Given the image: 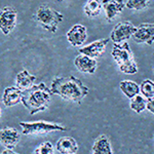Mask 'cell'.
Segmentation results:
<instances>
[{
    "instance_id": "5bb4252c",
    "label": "cell",
    "mask_w": 154,
    "mask_h": 154,
    "mask_svg": "<svg viewBox=\"0 0 154 154\" xmlns=\"http://www.w3.org/2000/svg\"><path fill=\"white\" fill-rule=\"evenodd\" d=\"M23 91L17 86H8L4 89L2 95V103L5 107H12L22 102Z\"/></svg>"
},
{
    "instance_id": "9c48e42d",
    "label": "cell",
    "mask_w": 154,
    "mask_h": 154,
    "mask_svg": "<svg viewBox=\"0 0 154 154\" xmlns=\"http://www.w3.org/2000/svg\"><path fill=\"white\" fill-rule=\"evenodd\" d=\"M88 38V30L81 24H75L67 32V40L74 48H79Z\"/></svg>"
},
{
    "instance_id": "603a6c76",
    "label": "cell",
    "mask_w": 154,
    "mask_h": 154,
    "mask_svg": "<svg viewBox=\"0 0 154 154\" xmlns=\"http://www.w3.org/2000/svg\"><path fill=\"white\" fill-rule=\"evenodd\" d=\"M36 154H54V146L51 142H43L35 149Z\"/></svg>"
},
{
    "instance_id": "ffe728a7",
    "label": "cell",
    "mask_w": 154,
    "mask_h": 154,
    "mask_svg": "<svg viewBox=\"0 0 154 154\" xmlns=\"http://www.w3.org/2000/svg\"><path fill=\"white\" fill-rule=\"evenodd\" d=\"M147 100L143 95H137L134 98L131 99L130 107L134 112L140 114L142 113L145 109H147Z\"/></svg>"
},
{
    "instance_id": "277c9868",
    "label": "cell",
    "mask_w": 154,
    "mask_h": 154,
    "mask_svg": "<svg viewBox=\"0 0 154 154\" xmlns=\"http://www.w3.org/2000/svg\"><path fill=\"white\" fill-rule=\"evenodd\" d=\"M34 19L44 30L51 33H56L59 24L63 21V14L54 11L48 4H42L37 9Z\"/></svg>"
},
{
    "instance_id": "5b68a950",
    "label": "cell",
    "mask_w": 154,
    "mask_h": 154,
    "mask_svg": "<svg viewBox=\"0 0 154 154\" xmlns=\"http://www.w3.org/2000/svg\"><path fill=\"white\" fill-rule=\"evenodd\" d=\"M20 125L22 126V133L23 135H44V134H51L54 131H65L67 128L60 123L48 122V121H31V122H25L21 121Z\"/></svg>"
},
{
    "instance_id": "7c38bea8",
    "label": "cell",
    "mask_w": 154,
    "mask_h": 154,
    "mask_svg": "<svg viewBox=\"0 0 154 154\" xmlns=\"http://www.w3.org/2000/svg\"><path fill=\"white\" fill-rule=\"evenodd\" d=\"M74 65L78 71L82 72V73L88 74H95L98 67L96 59L91 58V57L86 56L83 54H78L74 60Z\"/></svg>"
},
{
    "instance_id": "484cf974",
    "label": "cell",
    "mask_w": 154,
    "mask_h": 154,
    "mask_svg": "<svg viewBox=\"0 0 154 154\" xmlns=\"http://www.w3.org/2000/svg\"><path fill=\"white\" fill-rule=\"evenodd\" d=\"M57 1H63V0H57Z\"/></svg>"
},
{
    "instance_id": "6da1fadb",
    "label": "cell",
    "mask_w": 154,
    "mask_h": 154,
    "mask_svg": "<svg viewBox=\"0 0 154 154\" xmlns=\"http://www.w3.org/2000/svg\"><path fill=\"white\" fill-rule=\"evenodd\" d=\"M51 91L67 101L80 104L88 94V88L74 76H58L51 81Z\"/></svg>"
},
{
    "instance_id": "8fae6325",
    "label": "cell",
    "mask_w": 154,
    "mask_h": 154,
    "mask_svg": "<svg viewBox=\"0 0 154 154\" xmlns=\"http://www.w3.org/2000/svg\"><path fill=\"white\" fill-rule=\"evenodd\" d=\"M102 5L105 11L106 20L111 22L116 18L117 14L123 11L126 4L125 0H102Z\"/></svg>"
},
{
    "instance_id": "ac0fdd59",
    "label": "cell",
    "mask_w": 154,
    "mask_h": 154,
    "mask_svg": "<svg viewBox=\"0 0 154 154\" xmlns=\"http://www.w3.org/2000/svg\"><path fill=\"white\" fill-rule=\"evenodd\" d=\"M119 88L130 100L141 93L140 85L133 80H122L119 83Z\"/></svg>"
},
{
    "instance_id": "7402d4cb",
    "label": "cell",
    "mask_w": 154,
    "mask_h": 154,
    "mask_svg": "<svg viewBox=\"0 0 154 154\" xmlns=\"http://www.w3.org/2000/svg\"><path fill=\"white\" fill-rule=\"evenodd\" d=\"M150 0H126V7L134 11H143L149 6Z\"/></svg>"
},
{
    "instance_id": "8992f818",
    "label": "cell",
    "mask_w": 154,
    "mask_h": 154,
    "mask_svg": "<svg viewBox=\"0 0 154 154\" xmlns=\"http://www.w3.org/2000/svg\"><path fill=\"white\" fill-rule=\"evenodd\" d=\"M137 29L138 28L133 23H131V22L128 21L120 22L111 31L110 34L111 41H113L114 43L125 42V40L130 39L131 37H133L134 34L136 33Z\"/></svg>"
},
{
    "instance_id": "d4e9b609",
    "label": "cell",
    "mask_w": 154,
    "mask_h": 154,
    "mask_svg": "<svg viewBox=\"0 0 154 154\" xmlns=\"http://www.w3.org/2000/svg\"><path fill=\"white\" fill-rule=\"evenodd\" d=\"M1 154H19V153L14 152V151L12 150V149H5V150L2 151Z\"/></svg>"
},
{
    "instance_id": "e0dca14e",
    "label": "cell",
    "mask_w": 154,
    "mask_h": 154,
    "mask_svg": "<svg viewBox=\"0 0 154 154\" xmlns=\"http://www.w3.org/2000/svg\"><path fill=\"white\" fill-rule=\"evenodd\" d=\"M91 154H113L109 139L105 135H101L96 139Z\"/></svg>"
},
{
    "instance_id": "d6986e66",
    "label": "cell",
    "mask_w": 154,
    "mask_h": 154,
    "mask_svg": "<svg viewBox=\"0 0 154 154\" xmlns=\"http://www.w3.org/2000/svg\"><path fill=\"white\" fill-rule=\"evenodd\" d=\"M102 7L103 5L101 0H88L83 7V11L88 18H95L101 14Z\"/></svg>"
},
{
    "instance_id": "7a4b0ae2",
    "label": "cell",
    "mask_w": 154,
    "mask_h": 154,
    "mask_svg": "<svg viewBox=\"0 0 154 154\" xmlns=\"http://www.w3.org/2000/svg\"><path fill=\"white\" fill-rule=\"evenodd\" d=\"M51 88L45 85V83L40 82L35 84L33 88L23 91L22 95V103L30 111V114L42 112L48 107L51 100Z\"/></svg>"
},
{
    "instance_id": "3957f363",
    "label": "cell",
    "mask_w": 154,
    "mask_h": 154,
    "mask_svg": "<svg viewBox=\"0 0 154 154\" xmlns=\"http://www.w3.org/2000/svg\"><path fill=\"white\" fill-rule=\"evenodd\" d=\"M111 56L122 73L135 74L138 72V66L134 58V54L128 42L114 43Z\"/></svg>"
},
{
    "instance_id": "cb8c5ba5",
    "label": "cell",
    "mask_w": 154,
    "mask_h": 154,
    "mask_svg": "<svg viewBox=\"0 0 154 154\" xmlns=\"http://www.w3.org/2000/svg\"><path fill=\"white\" fill-rule=\"evenodd\" d=\"M147 110L154 114V98L147 100Z\"/></svg>"
},
{
    "instance_id": "52a82bcc",
    "label": "cell",
    "mask_w": 154,
    "mask_h": 154,
    "mask_svg": "<svg viewBox=\"0 0 154 154\" xmlns=\"http://www.w3.org/2000/svg\"><path fill=\"white\" fill-rule=\"evenodd\" d=\"M17 25V11L11 6H5L0 14V29L4 35L11 34Z\"/></svg>"
},
{
    "instance_id": "30bf717a",
    "label": "cell",
    "mask_w": 154,
    "mask_h": 154,
    "mask_svg": "<svg viewBox=\"0 0 154 154\" xmlns=\"http://www.w3.org/2000/svg\"><path fill=\"white\" fill-rule=\"evenodd\" d=\"M109 42L108 38H104V39H99L96 40L91 43L88 44V45L83 46V48L78 49L79 54H83L86 56L91 57V58H100V57L105 53L106 46Z\"/></svg>"
},
{
    "instance_id": "44dd1931",
    "label": "cell",
    "mask_w": 154,
    "mask_h": 154,
    "mask_svg": "<svg viewBox=\"0 0 154 154\" xmlns=\"http://www.w3.org/2000/svg\"><path fill=\"white\" fill-rule=\"evenodd\" d=\"M141 94L145 97L146 99L154 98V81L151 79H145L142 81L140 85Z\"/></svg>"
},
{
    "instance_id": "2e32d148",
    "label": "cell",
    "mask_w": 154,
    "mask_h": 154,
    "mask_svg": "<svg viewBox=\"0 0 154 154\" xmlns=\"http://www.w3.org/2000/svg\"><path fill=\"white\" fill-rule=\"evenodd\" d=\"M37 77L33 74L29 73L27 70L20 71L16 76V85L22 91H27V89L33 88L35 85Z\"/></svg>"
},
{
    "instance_id": "9a60e30c",
    "label": "cell",
    "mask_w": 154,
    "mask_h": 154,
    "mask_svg": "<svg viewBox=\"0 0 154 154\" xmlns=\"http://www.w3.org/2000/svg\"><path fill=\"white\" fill-rule=\"evenodd\" d=\"M56 148L61 154H76L78 144L72 137H62L56 144Z\"/></svg>"
},
{
    "instance_id": "ba28073f",
    "label": "cell",
    "mask_w": 154,
    "mask_h": 154,
    "mask_svg": "<svg viewBox=\"0 0 154 154\" xmlns=\"http://www.w3.org/2000/svg\"><path fill=\"white\" fill-rule=\"evenodd\" d=\"M133 39L139 44L146 43L148 45H152L154 42V24H141L133 35Z\"/></svg>"
},
{
    "instance_id": "4fadbf2b",
    "label": "cell",
    "mask_w": 154,
    "mask_h": 154,
    "mask_svg": "<svg viewBox=\"0 0 154 154\" xmlns=\"http://www.w3.org/2000/svg\"><path fill=\"white\" fill-rule=\"evenodd\" d=\"M20 133L14 128H4L0 131V142L6 149H14L20 142Z\"/></svg>"
}]
</instances>
